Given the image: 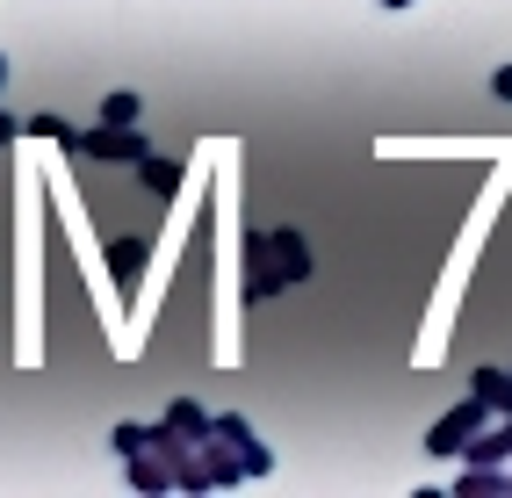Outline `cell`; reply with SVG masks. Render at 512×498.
Listing matches in <instances>:
<instances>
[{
	"instance_id": "1",
	"label": "cell",
	"mask_w": 512,
	"mask_h": 498,
	"mask_svg": "<svg viewBox=\"0 0 512 498\" xmlns=\"http://www.w3.org/2000/svg\"><path fill=\"white\" fill-rule=\"evenodd\" d=\"M253 253L267 260V268L253 275V296H275L282 282H303V275H311V246H303L296 231H275V239H260Z\"/></svg>"
},
{
	"instance_id": "2",
	"label": "cell",
	"mask_w": 512,
	"mask_h": 498,
	"mask_svg": "<svg viewBox=\"0 0 512 498\" xmlns=\"http://www.w3.org/2000/svg\"><path fill=\"white\" fill-rule=\"evenodd\" d=\"M476 426H484V397L455 405V412H448V419H440L433 434H426V448H433V455H455V448H469V434H476Z\"/></svg>"
},
{
	"instance_id": "3",
	"label": "cell",
	"mask_w": 512,
	"mask_h": 498,
	"mask_svg": "<svg viewBox=\"0 0 512 498\" xmlns=\"http://www.w3.org/2000/svg\"><path fill=\"white\" fill-rule=\"evenodd\" d=\"M80 152L87 159H145V138H138V130H130V123H101V130H87V138H80Z\"/></svg>"
},
{
	"instance_id": "4",
	"label": "cell",
	"mask_w": 512,
	"mask_h": 498,
	"mask_svg": "<svg viewBox=\"0 0 512 498\" xmlns=\"http://www.w3.org/2000/svg\"><path fill=\"white\" fill-rule=\"evenodd\" d=\"M476 397L498 405V412H512V376H505V369H484V376H476Z\"/></svg>"
},
{
	"instance_id": "5",
	"label": "cell",
	"mask_w": 512,
	"mask_h": 498,
	"mask_svg": "<svg viewBox=\"0 0 512 498\" xmlns=\"http://www.w3.org/2000/svg\"><path fill=\"white\" fill-rule=\"evenodd\" d=\"M202 426H210V419H202L195 405H174V412H166V426H159V434L174 441V434H202Z\"/></svg>"
},
{
	"instance_id": "6",
	"label": "cell",
	"mask_w": 512,
	"mask_h": 498,
	"mask_svg": "<svg viewBox=\"0 0 512 498\" xmlns=\"http://www.w3.org/2000/svg\"><path fill=\"white\" fill-rule=\"evenodd\" d=\"M145 188H152V195H174V188H181V166H174V159H152V166H145Z\"/></svg>"
},
{
	"instance_id": "7",
	"label": "cell",
	"mask_w": 512,
	"mask_h": 498,
	"mask_svg": "<svg viewBox=\"0 0 512 498\" xmlns=\"http://www.w3.org/2000/svg\"><path fill=\"white\" fill-rule=\"evenodd\" d=\"M101 123H138V94H109V102H101Z\"/></svg>"
},
{
	"instance_id": "8",
	"label": "cell",
	"mask_w": 512,
	"mask_h": 498,
	"mask_svg": "<svg viewBox=\"0 0 512 498\" xmlns=\"http://www.w3.org/2000/svg\"><path fill=\"white\" fill-rule=\"evenodd\" d=\"M109 260H116V275H123V282H130V275H138V260H145V246H138V239H130V246H116V253H109Z\"/></svg>"
},
{
	"instance_id": "9",
	"label": "cell",
	"mask_w": 512,
	"mask_h": 498,
	"mask_svg": "<svg viewBox=\"0 0 512 498\" xmlns=\"http://www.w3.org/2000/svg\"><path fill=\"white\" fill-rule=\"evenodd\" d=\"M491 455H512V426H505V434H491V441H476V462H491Z\"/></svg>"
},
{
	"instance_id": "10",
	"label": "cell",
	"mask_w": 512,
	"mask_h": 498,
	"mask_svg": "<svg viewBox=\"0 0 512 498\" xmlns=\"http://www.w3.org/2000/svg\"><path fill=\"white\" fill-rule=\"evenodd\" d=\"M491 94H505V102H512V65H498V73H491Z\"/></svg>"
},
{
	"instance_id": "11",
	"label": "cell",
	"mask_w": 512,
	"mask_h": 498,
	"mask_svg": "<svg viewBox=\"0 0 512 498\" xmlns=\"http://www.w3.org/2000/svg\"><path fill=\"white\" fill-rule=\"evenodd\" d=\"M8 138H15V123H8V116H0V145H8Z\"/></svg>"
},
{
	"instance_id": "12",
	"label": "cell",
	"mask_w": 512,
	"mask_h": 498,
	"mask_svg": "<svg viewBox=\"0 0 512 498\" xmlns=\"http://www.w3.org/2000/svg\"><path fill=\"white\" fill-rule=\"evenodd\" d=\"M383 8H404V0H383Z\"/></svg>"
},
{
	"instance_id": "13",
	"label": "cell",
	"mask_w": 512,
	"mask_h": 498,
	"mask_svg": "<svg viewBox=\"0 0 512 498\" xmlns=\"http://www.w3.org/2000/svg\"><path fill=\"white\" fill-rule=\"evenodd\" d=\"M0 80H8V65H0Z\"/></svg>"
}]
</instances>
